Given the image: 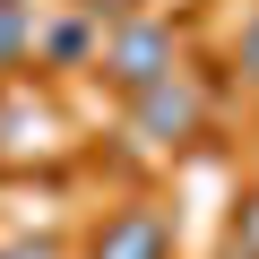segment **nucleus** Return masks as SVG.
Returning a JSON list of instances; mask_svg holds the SVG:
<instances>
[{
	"label": "nucleus",
	"mask_w": 259,
	"mask_h": 259,
	"mask_svg": "<svg viewBox=\"0 0 259 259\" xmlns=\"http://www.w3.org/2000/svg\"><path fill=\"white\" fill-rule=\"evenodd\" d=\"M242 69H250V78H259V18H250V26H242Z\"/></svg>",
	"instance_id": "39448f33"
},
{
	"label": "nucleus",
	"mask_w": 259,
	"mask_h": 259,
	"mask_svg": "<svg viewBox=\"0 0 259 259\" xmlns=\"http://www.w3.org/2000/svg\"><path fill=\"white\" fill-rule=\"evenodd\" d=\"M121 87H164V69H173V35L164 26H121V44H112V61H104Z\"/></svg>",
	"instance_id": "f03ea898"
},
{
	"label": "nucleus",
	"mask_w": 259,
	"mask_h": 259,
	"mask_svg": "<svg viewBox=\"0 0 259 259\" xmlns=\"http://www.w3.org/2000/svg\"><path fill=\"white\" fill-rule=\"evenodd\" d=\"M139 130H147V139H190V130H199V95L190 87H147L139 95Z\"/></svg>",
	"instance_id": "7ed1b4c3"
},
{
	"label": "nucleus",
	"mask_w": 259,
	"mask_h": 259,
	"mask_svg": "<svg viewBox=\"0 0 259 259\" xmlns=\"http://www.w3.org/2000/svg\"><path fill=\"white\" fill-rule=\"evenodd\" d=\"M87 259H173V225L156 207H121V216H104Z\"/></svg>",
	"instance_id": "f257e3e1"
},
{
	"label": "nucleus",
	"mask_w": 259,
	"mask_h": 259,
	"mask_svg": "<svg viewBox=\"0 0 259 259\" xmlns=\"http://www.w3.org/2000/svg\"><path fill=\"white\" fill-rule=\"evenodd\" d=\"M233 259H259V199H242L233 216Z\"/></svg>",
	"instance_id": "20e7f679"
},
{
	"label": "nucleus",
	"mask_w": 259,
	"mask_h": 259,
	"mask_svg": "<svg viewBox=\"0 0 259 259\" xmlns=\"http://www.w3.org/2000/svg\"><path fill=\"white\" fill-rule=\"evenodd\" d=\"M0 259H52V250L44 242H18V250H0Z\"/></svg>",
	"instance_id": "423d86ee"
},
{
	"label": "nucleus",
	"mask_w": 259,
	"mask_h": 259,
	"mask_svg": "<svg viewBox=\"0 0 259 259\" xmlns=\"http://www.w3.org/2000/svg\"><path fill=\"white\" fill-rule=\"evenodd\" d=\"M9 44H18V18H9V9H0V52H9Z\"/></svg>",
	"instance_id": "0eeeda50"
}]
</instances>
